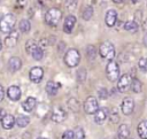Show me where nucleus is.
Here are the masks:
<instances>
[{
	"label": "nucleus",
	"mask_w": 147,
	"mask_h": 139,
	"mask_svg": "<svg viewBox=\"0 0 147 139\" xmlns=\"http://www.w3.org/2000/svg\"><path fill=\"white\" fill-rule=\"evenodd\" d=\"M113 1H114L115 3H121V2H123L124 0H113Z\"/></svg>",
	"instance_id": "79ce46f5"
},
{
	"label": "nucleus",
	"mask_w": 147,
	"mask_h": 139,
	"mask_svg": "<svg viewBox=\"0 0 147 139\" xmlns=\"http://www.w3.org/2000/svg\"><path fill=\"white\" fill-rule=\"evenodd\" d=\"M39 46V44L36 41V40H33V39H30V40H28L26 41V44H25V51H26V53L28 54H32V52L37 48Z\"/></svg>",
	"instance_id": "393cba45"
},
{
	"label": "nucleus",
	"mask_w": 147,
	"mask_h": 139,
	"mask_svg": "<svg viewBox=\"0 0 147 139\" xmlns=\"http://www.w3.org/2000/svg\"><path fill=\"white\" fill-rule=\"evenodd\" d=\"M86 56L88 60H94L96 56V49L93 45H88L86 47Z\"/></svg>",
	"instance_id": "c756f323"
},
{
	"label": "nucleus",
	"mask_w": 147,
	"mask_h": 139,
	"mask_svg": "<svg viewBox=\"0 0 147 139\" xmlns=\"http://www.w3.org/2000/svg\"><path fill=\"white\" fill-rule=\"evenodd\" d=\"M2 49V41H1V39H0V51Z\"/></svg>",
	"instance_id": "a18cd8bd"
},
{
	"label": "nucleus",
	"mask_w": 147,
	"mask_h": 139,
	"mask_svg": "<svg viewBox=\"0 0 147 139\" xmlns=\"http://www.w3.org/2000/svg\"><path fill=\"white\" fill-rule=\"evenodd\" d=\"M37 139H48V138H45V137H38Z\"/></svg>",
	"instance_id": "49530a36"
},
{
	"label": "nucleus",
	"mask_w": 147,
	"mask_h": 139,
	"mask_svg": "<svg viewBox=\"0 0 147 139\" xmlns=\"http://www.w3.org/2000/svg\"><path fill=\"white\" fill-rule=\"evenodd\" d=\"M61 139H76V138H75V132H74V130H67V131H64V133L62 134Z\"/></svg>",
	"instance_id": "c9c22d12"
},
{
	"label": "nucleus",
	"mask_w": 147,
	"mask_h": 139,
	"mask_svg": "<svg viewBox=\"0 0 147 139\" xmlns=\"http://www.w3.org/2000/svg\"><path fill=\"white\" fill-rule=\"evenodd\" d=\"M51 118L55 123H61V122L65 121V118H67V111H65V109L63 107H61V106H55L53 108V110H52Z\"/></svg>",
	"instance_id": "0eeeda50"
},
{
	"label": "nucleus",
	"mask_w": 147,
	"mask_h": 139,
	"mask_svg": "<svg viewBox=\"0 0 147 139\" xmlns=\"http://www.w3.org/2000/svg\"><path fill=\"white\" fill-rule=\"evenodd\" d=\"M138 67L142 72H147V57H141L138 62Z\"/></svg>",
	"instance_id": "72a5a7b5"
},
{
	"label": "nucleus",
	"mask_w": 147,
	"mask_h": 139,
	"mask_svg": "<svg viewBox=\"0 0 147 139\" xmlns=\"http://www.w3.org/2000/svg\"><path fill=\"white\" fill-rule=\"evenodd\" d=\"M74 132H75L76 139H85V132H84V129L82 126H76L74 129Z\"/></svg>",
	"instance_id": "473e14b6"
},
{
	"label": "nucleus",
	"mask_w": 147,
	"mask_h": 139,
	"mask_svg": "<svg viewBox=\"0 0 147 139\" xmlns=\"http://www.w3.org/2000/svg\"><path fill=\"white\" fill-rule=\"evenodd\" d=\"M99 54L101 57L106 59V60H113L115 57V47L110 41H103L101 43L100 47H99Z\"/></svg>",
	"instance_id": "39448f33"
},
{
	"label": "nucleus",
	"mask_w": 147,
	"mask_h": 139,
	"mask_svg": "<svg viewBox=\"0 0 147 139\" xmlns=\"http://www.w3.org/2000/svg\"><path fill=\"white\" fill-rule=\"evenodd\" d=\"M30 123V117L24 114H18L16 117V125L18 128H25Z\"/></svg>",
	"instance_id": "4be33fe9"
},
{
	"label": "nucleus",
	"mask_w": 147,
	"mask_h": 139,
	"mask_svg": "<svg viewBox=\"0 0 147 139\" xmlns=\"http://www.w3.org/2000/svg\"><path fill=\"white\" fill-rule=\"evenodd\" d=\"M68 107H69L72 111L77 113V111H79L80 105H79V101H78L76 98H70V99L68 100Z\"/></svg>",
	"instance_id": "bb28decb"
},
{
	"label": "nucleus",
	"mask_w": 147,
	"mask_h": 139,
	"mask_svg": "<svg viewBox=\"0 0 147 139\" xmlns=\"http://www.w3.org/2000/svg\"><path fill=\"white\" fill-rule=\"evenodd\" d=\"M93 13H94L93 11V7L92 6H86L84 8L83 13H82V18L84 21H90L92 18V16H93Z\"/></svg>",
	"instance_id": "b1692460"
},
{
	"label": "nucleus",
	"mask_w": 147,
	"mask_h": 139,
	"mask_svg": "<svg viewBox=\"0 0 147 139\" xmlns=\"http://www.w3.org/2000/svg\"><path fill=\"white\" fill-rule=\"evenodd\" d=\"M116 21H117V13L115 9H109L107 13H106V16H105V22L107 24V26L111 28L116 24Z\"/></svg>",
	"instance_id": "f3484780"
},
{
	"label": "nucleus",
	"mask_w": 147,
	"mask_h": 139,
	"mask_svg": "<svg viewBox=\"0 0 147 139\" xmlns=\"http://www.w3.org/2000/svg\"><path fill=\"white\" fill-rule=\"evenodd\" d=\"M0 139H3V138H0Z\"/></svg>",
	"instance_id": "8fccbe9b"
},
{
	"label": "nucleus",
	"mask_w": 147,
	"mask_h": 139,
	"mask_svg": "<svg viewBox=\"0 0 147 139\" xmlns=\"http://www.w3.org/2000/svg\"><path fill=\"white\" fill-rule=\"evenodd\" d=\"M142 29H144L145 31H147V20L144 21V23H142Z\"/></svg>",
	"instance_id": "a19ab883"
},
{
	"label": "nucleus",
	"mask_w": 147,
	"mask_h": 139,
	"mask_svg": "<svg viewBox=\"0 0 147 139\" xmlns=\"http://www.w3.org/2000/svg\"><path fill=\"white\" fill-rule=\"evenodd\" d=\"M7 114H6V111H5V109L3 108H0V121L6 116Z\"/></svg>",
	"instance_id": "ea45409f"
},
{
	"label": "nucleus",
	"mask_w": 147,
	"mask_h": 139,
	"mask_svg": "<svg viewBox=\"0 0 147 139\" xmlns=\"http://www.w3.org/2000/svg\"><path fill=\"white\" fill-rule=\"evenodd\" d=\"M76 16L75 15H68L64 18V23H63V31L65 33H71L75 25H76Z\"/></svg>",
	"instance_id": "4468645a"
},
{
	"label": "nucleus",
	"mask_w": 147,
	"mask_h": 139,
	"mask_svg": "<svg viewBox=\"0 0 147 139\" xmlns=\"http://www.w3.org/2000/svg\"><path fill=\"white\" fill-rule=\"evenodd\" d=\"M51 1H55V0H51Z\"/></svg>",
	"instance_id": "de8ad7c7"
},
{
	"label": "nucleus",
	"mask_w": 147,
	"mask_h": 139,
	"mask_svg": "<svg viewBox=\"0 0 147 139\" xmlns=\"http://www.w3.org/2000/svg\"><path fill=\"white\" fill-rule=\"evenodd\" d=\"M37 107V100L33 96H28L23 102H22V108L26 113H31L34 108Z\"/></svg>",
	"instance_id": "dca6fc26"
},
{
	"label": "nucleus",
	"mask_w": 147,
	"mask_h": 139,
	"mask_svg": "<svg viewBox=\"0 0 147 139\" xmlns=\"http://www.w3.org/2000/svg\"><path fill=\"white\" fill-rule=\"evenodd\" d=\"M85 78H86V70L84 68H82L77 71V79L79 83H83L85 80Z\"/></svg>",
	"instance_id": "f704fd0d"
},
{
	"label": "nucleus",
	"mask_w": 147,
	"mask_h": 139,
	"mask_svg": "<svg viewBox=\"0 0 147 139\" xmlns=\"http://www.w3.org/2000/svg\"><path fill=\"white\" fill-rule=\"evenodd\" d=\"M109 119L111 123H117L119 121V116H118V113H117V109L116 108H113L110 111H109V115H108Z\"/></svg>",
	"instance_id": "2f4dec72"
},
{
	"label": "nucleus",
	"mask_w": 147,
	"mask_h": 139,
	"mask_svg": "<svg viewBox=\"0 0 147 139\" xmlns=\"http://www.w3.org/2000/svg\"><path fill=\"white\" fill-rule=\"evenodd\" d=\"M8 139H17V138H16L15 136H9V138H8Z\"/></svg>",
	"instance_id": "37998d69"
},
{
	"label": "nucleus",
	"mask_w": 147,
	"mask_h": 139,
	"mask_svg": "<svg viewBox=\"0 0 147 139\" xmlns=\"http://www.w3.org/2000/svg\"><path fill=\"white\" fill-rule=\"evenodd\" d=\"M63 61H64L65 65H68L69 68H75L78 65V63L80 61V54L76 48H70L65 52Z\"/></svg>",
	"instance_id": "7ed1b4c3"
},
{
	"label": "nucleus",
	"mask_w": 147,
	"mask_h": 139,
	"mask_svg": "<svg viewBox=\"0 0 147 139\" xmlns=\"http://www.w3.org/2000/svg\"><path fill=\"white\" fill-rule=\"evenodd\" d=\"M3 98H5V88H3V86L0 84V102L3 100Z\"/></svg>",
	"instance_id": "4c0bfd02"
},
{
	"label": "nucleus",
	"mask_w": 147,
	"mask_h": 139,
	"mask_svg": "<svg viewBox=\"0 0 147 139\" xmlns=\"http://www.w3.org/2000/svg\"><path fill=\"white\" fill-rule=\"evenodd\" d=\"M31 56H32V59L36 60V61H40V60H42V57H44V48L40 47V45H39V46L32 52Z\"/></svg>",
	"instance_id": "cd10ccee"
},
{
	"label": "nucleus",
	"mask_w": 147,
	"mask_h": 139,
	"mask_svg": "<svg viewBox=\"0 0 147 139\" xmlns=\"http://www.w3.org/2000/svg\"><path fill=\"white\" fill-rule=\"evenodd\" d=\"M124 30L129 32H136L138 30V24L136 21H127L124 23Z\"/></svg>",
	"instance_id": "c85d7f7f"
},
{
	"label": "nucleus",
	"mask_w": 147,
	"mask_h": 139,
	"mask_svg": "<svg viewBox=\"0 0 147 139\" xmlns=\"http://www.w3.org/2000/svg\"><path fill=\"white\" fill-rule=\"evenodd\" d=\"M18 29L21 32L23 33H28L30 30H31V23L28 18H23L20 21V24H18Z\"/></svg>",
	"instance_id": "5701e85b"
},
{
	"label": "nucleus",
	"mask_w": 147,
	"mask_h": 139,
	"mask_svg": "<svg viewBox=\"0 0 147 139\" xmlns=\"http://www.w3.org/2000/svg\"><path fill=\"white\" fill-rule=\"evenodd\" d=\"M131 82H132V77H131V75H129V74H124V75H122L119 78H118V80H117V90L119 91V92H125L130 86H131Z\"/></svg>",
	"instance_id": "6e6552de"
},
{
	"label": "nucleus",
	"mask_w": 147,
	"mask_h": 139,
	"mask_svg": "<svg viewBox=\"0 0 147 139\" xmlns=\"http://www.w3.org/2000/svg\"><path fill=\"white\" fill-rule=\"evenodd\" d=\"M127 139H132V138H127Z\"/></svg>",
	"instance_id": "09e8293b"
},
{
	"label": "nucleus",
	"mask_w": 147,
	"mask_h": 139,
	"mask_svg": "<svg viewBox=\"0 0 147 139\" xmlns=\"http://www.w3.org/2000/svg\"><path fill=\"white\" fill-rule=\"evenodd\" d=\"M18 38H20V33H18V31H16V30H13V31H10L9 33H8V36L5 38V45L7 46V47H15L16 45H17V43H18Z\"/></svg>",
	"instance_id": "f8f14e48"
},
{
	"label": "nucleus",
	"mask_w": 147,
	"mask_h": 139,
	"mask_svg": "<svg viewBox=\"0 0 147 139\" xmlns=\"http://www.w3.org/2000/svg\"><path fill=\"white\" fill-rule=\"evenodd\" d=\"M83 108H84V111L86 114L94 115L100 107H99V102H98V100H96L95 96H87L86 100L84 101Z\"/></svg>",
	"instance_id": "423d86ee"
},
{
	"label": "nucleus",
	"mask_w": 147,
	"mask_h": 139,
	"mask_svg": "<svg viewBox=\"0 0 147 139\" xmlns=\"http://www.w3.org/2000/svg\"><path fill=\"white\" fill-rule=\"evenodd\" d=\"M42 77H44V69L41 67H33V68L30 69L29 78H30V80L32 83H34V84L40 83Z\"/></svg>",
	"instance_id": "1a4fd4ad"
},
{
	"label": "nucleus",
	"mask_w": 147,
	"mask_h": 139,
	"mask_svg": "<svg viewBox=\"0 0 147 139\" xmlns=\"http://www.w3.org/2000/svg\"><path fill=\"white\" fill-rule=\"evenodd\" d=\"M62 18V11L59 8H51L45 14V22L49 26H56Z\"/></svg>",
	"instance_id": "f03ea898"
},
{
	"label": "nucleus",
	"mask_w": 147,
	"mask_h": 139,
	"mask_svg": "<svg viewBox=\"0 0 147 139\" xmlns=\"http://www.w3.org/2000/svg\"><path fill=\"white\" fill-rule=\"evenodd\" d=\"M106 76L110 82H117L119 78V65L116 61L109 60L106 67Z\"/></svg>",
	"instance_id": "20e7f679"
},
{
	"label": "nucleus",
	"mask_w": 147,
	"mask_h": 139,
	"mask_svg": "<svg viewBox=\"0 0 147 139\" xmlns=\"http://www.w3.org/2000/svg\"><path fill=\"white\" fill-rule=\"evenodd\" d=\"M98 93H99V98H100L101 100H106V99L108 98V91H107L106 88H100Z\"/></svg>",
	"instance_id": "e433bc0d"
},
{
	"label": "nucleus",
	"mask_w": 147,
	"mask_h": 139,
	"mask_svg": "<svg viewBox=\"0 0 147 139\" xmlns=\"http://www.w3.org/2000/svg\"><path fill=\"white\" fill-rule=\"evenodd\" d=\"M137 132L140 139H147V119H144L138 124Z\"/></svg>",
	"instance_id": "aec40b11"
},
{
	"label": "nucleus",
	"mask_w": 147,
	"mask_h": 139,
	"mask_svg": "<svg viewBox=\"0 0 147 139\" xmlns=\"http://www.w3.org/2000/svg\"><path fill=\"white\" fill-rule=\"evenodd\" d=\"M141 87H142L141 82H140L138 78H132L131 86H130L131 91H132V92H134V93H140V92H141Z\"/></svg>",
	"instance_id": "a878e982"
},
{
	"label": "nucleus",
	"mask_w": 147,
	"mask_h": 139,
	"mask_svg": "<svg viewBox=\"0 0 147 139\" xmlns=\"http://www.w3.org/2000/svg\"><path fill=\"white\" fill-rule=\"evenodd\" d=\"M16 24V16L11 13L5 14L0 18V31L3 33H9L14 30V26Z\"/></svg>",
	"instance_id": "f257e3e1"
},
{
	"label": "nucleus",
	"mask_w": 147,
	"mask_h": 139,
	"mask_svg": "<svg viewBox=\"0 0 147 139\" xmlns=\"http://www.w3.org/2000/svg\"><path fill=\"white\" fill-rule=\"evenodd\" d=\"M108 115H109V110L107 108H99L96 110V113L94 114V122L96 124L101 125L108 118Z\"/></svg>",
	"instance_id": "ddd939ff"
},
{
	"label": "nucleus",
	"mask_w": 147,
	"mask_h": 139,
	"mask_svg": "<svg viewBox=\"0 0 147 139\" xmlns=\"http://www.w3.org/2000/svg\"><path fill=\"white\" fill-rule=\"evenodd\" d=\"M6 94L8 96L9 100L11 101H18L21 99V95H22V92H21V88L16 85H11L7 88L6 91Z\"/></svg>",
	"instance_id": "9b49d317"
},
{
	"label": "nucleus",
	"mask_w": 147,
	"mask_h": 139,
	"mask_svg": "<svg viewBox=\"0 0 147 139\" xmlns=\"http://www.w3.org/2000/svg\"><path fill=\"white\" fill-rule=\"evenodd\" d=\"M132 1V3H137V2H139L140 0H131Z\"/></svg>",
	"instance_id": "c03bdc74"
},
{
	"label": "nucleus",
	"mask_w": 147,
	"mask_h": 139,
	"mask_svg": "<svg viewBox=\"0 0 147 139\" xmlns=\"http://www.w3.org/2000/svg\"><path fill=\"white\" fill-rule=\"evenodd\" d=\"M121 110L124 115H131L134 110V101L132 98L126 96L123 99L122 103H121Z\"/></svg>",
	"instance_id": "9d476101"
},
{
	"label": "nucleus",
	"mask_w": 147,
	"mask_h": 139,
	"mask_svg": "<svg viewBox=\"0 0 147 139\" xmlns=\"http://www.w3.org/2000/svg\"><path fill=\"white\" fill-rule=\"evenodd\" d=\"M22 139H31V133L30 132H24L22 136Z\"/></svg>",
	"instance_id": "58836bf2"
},
{
	"label": "nucleus",
	"mask_w": 147,
	"mask_h": 139,
	"mask_svg": "<svg viewBox=\"0 0 147 139\" xmlns=\"http://www.w3.org/2000/svg\"><path fill=\"white\" fill-rule=\"evenodd\" d=\"M16 124V117H14L10 114H7L2 119H1V125L5 130H10L14 128V125Z\"/></svg>",
	"instance_id": "a211bd4d"
},
{
	"label": "nucleus",
	"mask_w": 147,
	"mask_h": 139,
	"mask_svg": "<svg viewBox=\"0 0 147 139\" xmlns=\"http://www.w3.org/2000/svg\"><path fill=\"white\" fill-rule=\"evenodd\" d=\"M22 68V60L17 56H13L8 61V70L10 72H16Z\"/></svg>",
	"instance_id": "2eb2a0df"
},
{
	"label": "nucleus",
	"mask_w": 147,
	"mask_h": 139,
	"mask_svg": "<svg viewBox=\"0 0 147 139\" xmlns=\"http://www.w3.org/2000/svg\"><path fill=\"white\" fill-rule=\"evenodd\" d=\"M77 5H78V0H65V2H64V7L69 11L75 10L77 8Z\"/></svg>",
	"instance_id": "7c9ffc66"
},
{
	"label": "nucleus",
	"mask_w": 147,
	"mask_h": 139,
	"mask_svg": "<svg viewBox=\"0 0 147 139\" xmlns=\"http://www.w3.org/2000/svg\"><path fill=\"white\" fill-rule=\"evenodd\" d=\"M130 136V129L126 124H121L117 131V137L118 139H127Z\"/></svg>",
	"instance_id": "412c9836"
},
{
	"label": "nucleus",
	"mask_w": 147,
	"mask_h": 139,
	"mask_svg": "<svg viewBox=\"0 0 147 139\" xmlns=\"http://www.w3.org/2000/svg\"><path fill=\"white\" fill-rule=\"evenodd\" d=\"M45 90H46V93H47L48 95L54 96V95L57 94V92H59V90H60V84L56 83V82H54V80H49V82H47Z\"/></svg>",
	"instance_id": "6ab92c4d"
}]
</instances>
